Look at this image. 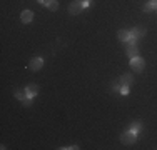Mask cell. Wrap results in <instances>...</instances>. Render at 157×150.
Returning a JSON list of instances; mask_svg holds the SVG:
<instances>
[{"mask_svg":"<svg viewBox=\"0 0 157 150\" xmlns=\"http://www.w3.org/2000/svg\"><path fill=\"white\" fill-rule=\"evenodd\" d=\"M130 37H132V35H130L129 30H119V32H117V39H119V40H122L124 43H125V42H129Z\"/></svg>","mask_w":157,"mask_h":150,"instance_id":"obj_8","label":"cell"},{"mask_svg":"<svg viewBox=\"0 0 157 150\" xmlns=\"http://www.w3.org/2000/svg\"><path fill=\"white\" fill-rule=\"evenodd\" d=\"M25 90H27V95L29 97H35L37 93H39V85L30 84V85H27V87H25Z\"/></svg>","mask_w":157,"mask_h":150,"instance_id":"obj_9","label":"cell"},{"mask_svg":"<svg viewBox=\"0 0 157 150\" xmlns=\"http://www.w3.org/2000/svg\"><path fill=\"white\" fill-rule=\"evenodd\" d=\"M80 2H84V5H85V7L92 5V0H80Z\"/></svg>","mask_w":157,"mask_h":150,"instance_id":"obj_17","label":"cell"},{"mask_svg":"<svg viewBox=\"0 0 157 150\" xmlns=\"http://www.w3.org/2000/svg\"><path fill=\"white\" fill-rule=\"evenodd\" d=\"M152 10H154V7L151 5V2L145 3V5H144V12H152Z\"/></svg>","mask_w":157,"mask_h":150,"instance_id":"obj_15","label":"cell"},{"mask_svg":"<svg viewBox=\"0 0 157 150\" xmlns=\"http://www.w3.org/2000/svg\"><path fill=\"white\" fill-rule=\"evenodd\" d=\"M22 103H24L25 107H30V105H32V97H27L25 100H22Z\"/></svg>","mask_w":157,"mask_h":150,"instance_id":"obj_14","label":"cell"},{"mask_svg":"<svg viewBox=\"0 0 157 150\" xmlns=\"http://www.w3.org/2000/svg\"><path fill=\"white\" fill-rule=\"evenodd\" d=\"M20 20L24 22V24H30L33 20V12L32 10H24V12L20 13Z\"/></svg>","mask_w":157,"mask_h":150,"instance_id":"obj_6","label":"cell"},{"mask_svg":"<svg viewBox=\"0 0 157 150\" xmlns=\"http://www.w3.org/2000/svg\"><path fill=\"white\" fill-rule=\"evenodd\" d=\"M136 138H137V133L134 132V130H130V129L121 135V142L124 145H132L134 142H136Z\"/></svg>","mask_w":157,"mask_h":150,"instance_id":"obj_1","label":"cell"},{"mask_svg":"<svg viewBox=\"0 0 157 150\" xmlns=\"http://www.w3.org/2000/svg\"><path fill=\"white\" fill-rule=\"evenodd\" d=\"M130 69H132L134 72H137V73L144 72V69H145V62H144V58H140V57L130 58Z\"/></svg>","mask_w":157,"mask_h":150,"instance_id":"obj_2","label":"cell"},{"mask_svg":"<svg viewBox=\"0 0 157 150\" xmlns=\"http://www.w3.org/2000/svg\"><path fill=\"white\" fill-rule=\"evenodd\" d=\"M47 9H48V10H52V12H55V10H59V2H57V0H48V3H47Z\"/></svg>","mask_w":157,"mask_h":150,"instance_id":"obj_12","label":"cell"},{"mask_svg":"<svg viewBox=\"0 0 157 150\" xmlns=\"http://www.w3.org/2000/svg\"><path fill=\"white\" fill-rule=\"evenodd\" d=\"M44 67V60L40 58V57H35V58H32L30 60V63H29V69L32 70V72H39L40 69Z\"/></svg>","mask_w":157,"mask_h":150,"instance_id":"obj_5","label":"cell"},{"mask_svg":"<svg viewBox=\"0 0 157 150\" xmlns=\"http://www.w3.org/2000/svg\"><path fill=\"white\" fill-rule=\"evenodd\" d=\"M140 123L139 122H136V123H132V125H130V130H134V132H136V133H139L140 132Z\"/></svg>","mask_w":157,"mask_h":150,"instance_id":"obj_13","label":"cell"},{"mask_svg":"<svg viewBox=\"0 0 157 150\" xmlns=\"http://www.w3.org/2000/svg\"><path fill=\"white\" fill-rule=\"evenodd\" d=\"M37 2H39V3H42V5H47V3H48V0H37Z\"/></svg>","mask_w":157,"mask_h":150,"instance_id":"obj_19","label":"cell"},{"mask_svg":"<svg viewBox=\"0 0 157 150\" xmlns=\"http://www.w3.org/2000/svg\"><path fill=\"white\" fill-rule=\"evenodd\" d=\"M84 9H85L84 2H80V0H74V2L69 5V13L70 15H77V13H80Z\"/></svg>","mask_w":157,"mask_h":150,"instance_id":"obj_4","label":"cell"},{"mask_svg":"<svg viewBox=\"0 0 157 150\" xmlns=\"http://www.w3.org/2000/svg\"><path fill=\"white\" fill-rule=\"evenodd\" d=\"M129 88L130 87H127V85H122V87H121V93H122V95H127V93H129Z\"/></svg>","mask_w":157,"mask_h":150,"instance_id":"obj_16","label":"cell"},{"mask_svg":"<svg viewBox=\"0 0 157 150\" xmlns=\"http://www.w3.org/2000/svg\"><path fill=\"white\" fill-rule=\"evenodd\" d=\"M27 90H22V88H17L15 90V99H18V100H20V102H22V100H25V99H27Z\"/></svg>","mask_w":157,"mask_h":150,"instance_id":"obj_11","label":"cell"},{"mask_svg":"<svg viewBox=\"0 0 157 150\" xmlns=\"http://www.w3.org/2000/svg\"><path fill=\"white\" fill-rule=\"evenodd\" d=\"M130 35H132V39H142V37L145 35V28L144 27H136L134 30H130Z\"/></svg>","mask_w":157,"mask_h":150,"instance_id":"obj_7","label":"cell"},{"mask_svg":"<svg viewBox=\"0 0 157 150\" xmlns=\"http://www.w3.org/2000/svg\"><path fill=\"white\" fill-rule=\"evenodd\" d=\"M151 5L154 7V10H157V0H151Z\"/></svg>","mask_w":157,"mask_h":150,"instance_id":"obj_18","label":"cell"},{"mask_svg":"<svg viewBox=\"0 0 157 150\" xmlns=\"http://www.w3.org/2000/svg\"><path fill=\"white\" fill-rule=\"evenodd\" d=\"M125 54L129 58L139 57V48L136 47V42H125Z\"/></svg>","mask_w":157,"mask_h":150,"instance_id":"obj_3","label":"cell"},{"mask_svg":"<svg viewBox=\"0 0 157 150\" xmlns=\"http://www.w3.org/2000/svg\"><path fill=\"white\" fill-rule=\"evenodd\" d=\"M119 80H121L122 85H127V87H130V85H132V82H134V78H132V75H130V73H124L121 78H119Z\"/></svg>","mask_w":157,"mask_h":150,"instance_id":"obj_10","label":"cell"}]
</instances>
